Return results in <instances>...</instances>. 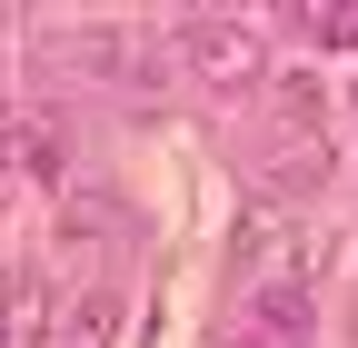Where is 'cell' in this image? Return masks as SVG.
<instances>
[{
    "mask_svg": "<svg viewBox=\"0 0 358 348\" xmlns=\"http://www.w3.org/2000/svg\"><path fill=\"white\" fill-rule=\"evenodd\" d=\"M319 119H329V100H319L308 70H279V80H268V129H259V150H249V180H259L268 199H319V189H329Z\"/></svg>",
    "mask_w": 358,
    "mask_h": 348,
    "instance_id": "obj_1",
    "label": "cell"
},
{
    "mask_svg": "<svg viewBox=\"0 0 358 348\" xmlns=\"http://www.w3.org/2000/svg\"><path fill=\"white\" fill-rule=\"evenodd\" d=\"M169 60H189L209 90H229V100H239V90H259V100H268V80H279L249 20H179V30H169Z\"/></svg>",
    "mask_w": 358,
    "mask_h": 348,
    "instance_id": "obj_2",
    "label": "cell"
},
{
    "mask_svg": "<svg viewBox=\"0 0 358 348\" xmlns=\"http://www.w3.org/2000/svg\"><path fill=\"white\" fill-rule=\"evenodd\" d=\"M70 70H80V80H159L150 60H129V30H120V20L70 30Z\"/></svg>",
    "mask_w": 358,
    "mask_h": 348,
    "instance_id": "obj_3",
    "label": "cell"
},
{
    "mask_svg": "<svg viewBox=\"0 0 358 348\" xmlns=\"http://www.w3.org/2000/svg\"><path fill=\"white\" fill-rule=\"evenodd\" d=\"M20 169H30V180H60V169H70L60 119H50V110H20Z\"/></svg>",
    "mask_w": 358,
    "mask_h": 348,
    "instance_id": "obj_4",
    "label": "cell"
},
{
    "mask_svg": "<svg viewBox=\"0 0 358 348\" xmlns=\"http://www.w3.org/2000/svg\"><path fill=\"white\" fill-rule=\"evenodd\" d=\"M308 30H319L329 50H358V10H308Z\"/></svg>",
    "mask_w": 358,
    "mask_h": 348,
    "instance_id": "obj_5",
    "label": "cell"
},
{
    "mask_svg": "<svg viewBox=\"0 0 358 348\" xmlns=\"http://www.w3.org/2000/svg\"><path fill=\"white\" fill-rule=\"evenodd\" d=\"M348 100H358V90H348Z\"/></svg>",
    "mask_w": 358,
    "mask_h": 348,
    "instance_id": "obj_6",
    "label": "cell"
}]
</instances>
